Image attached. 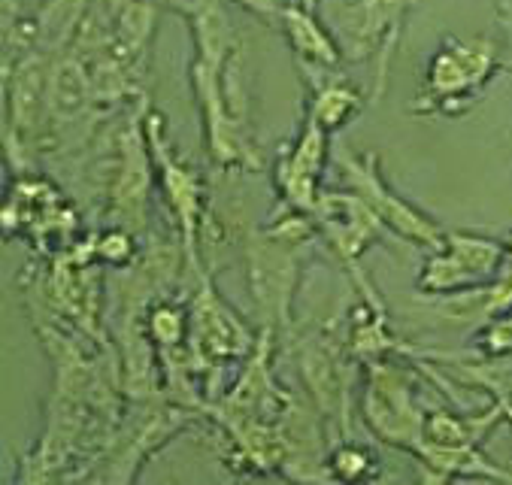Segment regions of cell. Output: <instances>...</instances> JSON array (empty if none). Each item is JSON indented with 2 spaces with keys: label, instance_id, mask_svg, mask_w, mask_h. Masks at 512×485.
I'll return each instance as SVG.
<instances>
[{
  "label": "cell",
  "instance_id": "1",
  "mask_svg": "<svg viewBox=\"0 0 512 485\" xmlns=\"http://www.w3.org/2000/svg\"><path fill=\"white\" fill-rule=\"evenodd\" d=\"M352 173H355V188L364 194V201L373 207L376 204V210L394 225V228H400L403 234H409V237H419V240H434V228L425 222V219H419L413 210H406L403 204H397L391 194H385L382 191V185H379V179L373 176L376 170H370V167H364V170H358V167H352Z\"/></svg>",
  "mask_w": 512,
  "mask_h": 485
},
{
  "label": "cell",
  "instance_id": "2",
  "mask_svg": "<svg viewBox=\"0 0 512 485\" xmlns=\"http://www.w3.org/2000/svg\"><path fill=\"white\" fill-rule=\"evenodd\" d=\"M322 146L325 143H322V137L313 128L310 134L300 140L297 155H294V161L285 170V188H288L294 204L310 207V201H313V179H316L319 164H322Z\"/></svg>",
  "mask_w": 512,
  "mask_h": 485
},
{
  "label": "cell",
  "instance_id": "3",
  "mask_svg": "<svg viewBox=\"0 0 512 485\" xmlns=\"http://www.w3.org/2000/svg\"><path fill=\"white\" fill-rule=\"evenodd\" d=\"M349 104H352L349 91H340V88H331V91H325V97H322V113H319V122H325L328 128H337V125L346 119V113H349Z\"/></svg>",
  "mask_w": 512,
  "mask_h": 485
},
{
  "label": "cell",
  "instance_id": "4",
  "mask_svg": "<svg viewBox=\"0 0 512 485\" xmlns=\"http://www.w3.org/2000/svg\"><path fill=\"white\" fill-rule=\"evenodd\" d=\"M334 467H337V470H343V476H346V479H358V476H361V470H367V458H364L358 449H343V452L334 458Z\"/></svg>",
  "mask_w": 512,
  "mask_h": 485
}]
</instances>
